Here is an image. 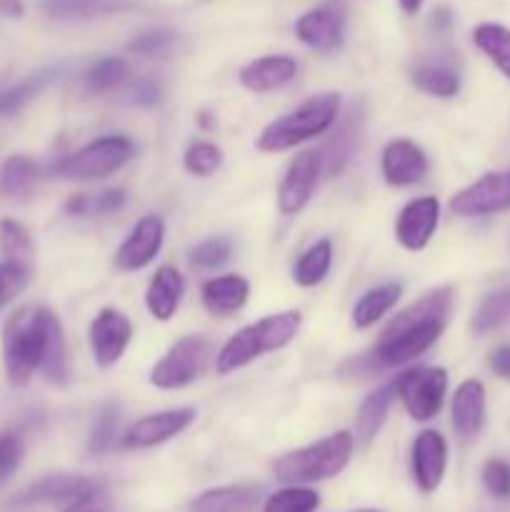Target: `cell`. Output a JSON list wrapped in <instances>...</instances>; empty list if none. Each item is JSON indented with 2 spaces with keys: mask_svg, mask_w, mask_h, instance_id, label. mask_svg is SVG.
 I'll use <instances>...</instances> for the list:
<instances>
[{
  "mask_svg": "<svg viewBox=\"0 0 510 512\" xmlns=\"http://www.w3.org/2000/svg\"><path fill=\"white\" fill-rule=\"evenodd\" d=\"M90 490H95V485L88 478H80V475H48V478L30 485L28 490H23L15 500L23 505L70 503V500L80 498Z\"/></svg>",
  "mask_w": 510,
  "mask_h": 512,
  "instance_id": "23",
  "label": "cell"
},
{
  "mask_svg": "<svg viewBox=\"0 0 510 512\" xmlns=\"http://www.w3.org/2000/svg\"><path fill=\"white\" fill-rule=\"evenodd\" d=\"M230 253H233V243H230V238L215 235V238L203 240V243H198L193 250H190V265L198 270H213L218 268V265L228 263Z\"/></svg>",
  "mask_w": 510,
  "mask_h": 512,
  "instance_id": "41",
  "label": "cell"
},
{
  "mask_svg": "<svg viewBox=\"0 0 510 512\" xmlns=\"http://www.w3.org/2000/svg\"><path fill=\"white\" fill-rule=\"evenodd\" d=\"M483 485L493 498H510V465L505 460H488L483 468Z\"/></svg>",
  "mask_w": 510,
  "mask_h": 512,
  "instance_id": "44",
  "label": "cell"
},
{
  "mask_svg": "<svg viewBox=\"0 0 510 512\" xmlns=\"http://www.w3.org/2000/svg\"><path fill=\"white\" fill-rule=\"evenodd\" d=\"M260 503V488L253 485H225L208 490L193 503V512H253Z\"/></svg>",
  "mask_w": 510,
  "mask_h": 512,
  "instance_id": "26",
  "label": "cell"
},
{
  "mask_svg": "<svg viewBox=\"0 0 510 512\" xmlns=\"http://www.w3.org/2000/svg\"><path fill=\"white\" fill-rule=\"evenodd\" d=\"M433 25H438V28H448V25H450V15H448V10L440 8L438 13H433Z\"/></svg>",
  "mask_w": 510,
  "mask_h": 512,
  "instance_id": "51",
  "label": "cell"
},
{
  "mask_svg": "<svg viewBox=\"0 0 510 512\" xmlns=\"http://www.w3.org/2000/svg\"><path fill=\"white\" fill-rule=\"evenodd\" d=\"M423 3L425 0H400V8H403L408 15H415L420 8H423Z\"/></svg>",
  "mask_w": 510,
  "mask_h": 512,
  "instance_id": "50",
  "label": "cell"
},
{
  "mask_svg": "<svg viewBox=\"0 0 510 512\" xmlns=\"http://www.w3.org/2000/svg\"><path fill=\"white\" fill-rule=\"evenodd\" d=\"M133 155L135 143L128 135H103L75 153L65 155L55 165V173L68 180H100L118 173Z\"/></svg>",
  "mask_w": 510,
  "mask_h": 512,
  "instance_id": "6",
  "label": "cell"
},
{
  "mask_svg": "<svg viewBox=\"0 0 510 512\" xmlns=\"http://www.w3.org/2000/svg\"><path fill=\"white\" fill-rule=\"evenodd\" d=\"M448 470V443L438 430H423L413 443L410 473L423 493H435Z\"/></svg>",
  "mask_w": 510,
  "mask_h": 512,
  "instance_id": "18",
  "label": "cell"
},
{
  "mask_svg": "<svg viewBox=\"0 0 510 512\" xmlns=\"http://www.w3.org/2000/svg\"><path fill=\"white\" fill-rule=\"evenodd\" d=\"M300 320L303 318H300L298 310H285V313L268 315V318H260L258 323L240 328L233 338L225 340V345L215 355L218 375H230L245 365L255 363L263 355L283 350L298 335Z\"/></svg>",
  "mask_w": 510,
  "mask_h": 512,
  "instance_id": "3",
  "label": "cell"
},
{
  "mask_svg": "<svg viewBox=\"0 0 510 512\" xmlns=\"http://www.w3.org/2000/svg\"><path fill=\"white\" fill-rule=\"evenodd\" d=\"M510 323V285L493 290L483 298V303L478 305L473 315V330L478 335L493 333L500 330L503 325Z\"/></svg>",
  "mask_w": 510,
  "mask_h": 512,
  "instance_id": "32",
  "label": "cell"
},
{
  "mask_svg": "<svg viewBox=\"0 0 510 512\" xmlns=\"http://www.w3.org/2000/svg\"><path fill=\"white\" fill-rule=\"evenodd\" d=\"M488 365L500 380H508V383H510V343L508 345H498V348L490 353Z\"/></svg>",
  "mask_w": 510,
  "mask_h": 512,
  "instance_id": "48",
  "label": "cell"
},
{
  "mask_svg": "<svg viewBox=\"0 0 510 512\" xmlns=\"http://www.w3.org/2000/svg\"><path fill=\"white\" fill-rule=\"evenodd\" d=\"M165 240V223L160 215H143L138 223L133 225V230L128 233V238L120 243V248L115 250V268L120 273H133V270L148 268L155 260V255L160 253Z\"/></svg>",
  "mask_w": 510,
  "mask_h": 512,
  "instance_id": "13",
  "label": "cell"
},
{
  "mask_svg": "<svg viewBox=\"0 0 510 512\" xmlns=\"http://www.w3.org/2000/svg\"><path fill=\"white\" fill-rule=\"evenodd\" d=\"M248 295L250 283L243 275H220V278H210L200 285V300L215 318H228V315L238 313L248 303Z\"/></svg>",
  "mask_w": 510,
  "mask_h": 512,
  "instance_id": "22",
  "label": "cell"
},
{
  "mask_svg": "<svg viewBox=\"0 0 510 512\" xmlns=\"http://www.w3.org/2000/svg\"><path fill=\"white\" fill-rule=\"evenodd\" d=\"M53 70H40V73L30 75V78H25L23 83L13 85V88L3 90L0 93V115H15L18 113L23 105H28L30 100L35 98V95L40 93V90L45 88V85L53 80Z\"/></svg>",
  "mask_w": 510,
  "mask_h": 512,
  "instance_id": "36",
  "label": "cell"
},
{
  "mask_svg": "<svg viewBox=\"0 0 510 512\" xmlns=\"http://www.w3.org/2000/svg\"><path fill=\"white\" fill-rule=\"evenodd\" d=\"M340 115V95L323 93L315 98L305 100L290 113L280 115L273 123L260 130L255 148L260 153H283V150L295 148L300 143L320 138L333 128V123Z\"/></svg>",
  "mask_w": 510,
  "mask_h": 512,
  "instance_id": "4",
  "label": "cell"
},
{
  "mask_svg": "<svg viewBox=\"0 0 510 512\" xmlns=\"http://www.w3.org/2000/svg\"><path fill=\"white\" fill-rule=\"evenodd\" d=\"M358 512H383V510H358Z\"/></svg>",
  "mask_w": 510,
  "mask_h": 512,
  "instance_id": "52",
  "label": "cell"
},
{
  "mask_svg": "<svg viewBox=\"0 0 510 512\" xmlns=\"http://www.w3.org/2000/svg\"><path fill=\"white\" fill-rule=\"evenodd\" d=\"M330 265H333V243L318 240L298 258L293 268V280L300 288H313V285L323 283L325 275L330 273Z\"/></svg>",
  "mask_w": 510,
  "mask_h": 512,
  "instance_id": "30",
  "label": "cell"
},
{
  "mask_svg": "<svg viewBox=\"0 0 510 512\" xmlns=\"http://www.w3.org/2000/svg\"><path fill=\"white\" fill-rule=\"evenodd\" d=\"M23 460V440L15 433H0V488L10 483Z\"/></svg>",
  "mask_w": 510,
  "mask_h": 512,
  "instance_id": "42",
  "label": "cell"
},
{
  "mask_svg": "<svg viewBox=\"0 0 510 512\" xmlns=\"http://www.w3.org/2000/svg\"><path fill=\"white\" fill-rule=\"evenodd\" d=\"M345 5L343 0H328L318 8L300 15L295 23V35L315 53H335L343 45Z\"/></svg>",
  "mask_w": 510,
  "mask_h": 512,
  "instance_id": "11",
  "label": "cell"
},
{
  "mask_svg": "<svg viewBox=\"0 0 510 512\" xmlns=\"http://www.w3.org/2000/svg\"><path fill=\"white\" fill-rule=\"evenodd\" d=\"M485 405H488V400H485V388L480 380H463L455 388L450 413H453V430L460 443H473L483 433Z\"/></svg>",
  "mask_w": 510,
  "mask_h": 512,
  "instance_id": "19",
  "label": "cell"
},
{
  "mask_svg": "<svg viewBox=\"0 0 510 512\" xmlns=\"http://www.w3.org/2000/svg\"><path fill=\"white\" fill-rule=\"evenodd\" d=\"M455 290L450 285L435 288L415 300L405 310H400L393 320L383 328L378 343L370 350L380 370L400 368L413 363L423 353H428L448 325L450 310H453Z\"/></svg>",
  "mask_w": 510,
  "mask_h": 512,
  "instance_id": "1",
  "label": "cell"
},
{
  "mask_svg": "<svg viewBox=\"0 0 510 512\" xmlns=\"http://www.w3.org/2000/svg\"><path fill=\"white\" fill-rule=\"evenodd\" d=\"M298 75V60L290 55H263L238 70V80L250 93H270L285 88Z\"/></svg>",
  "mask_w": 510,
  "mask_h": 512,
  "instance_id": "20",
  "label": "cell"
},
{
  "mask_svg": "<svg viewBox=\"0 0 510 512\" xmlns=\"http://www.w3.org/2000/svg\"><path fill=\"white\" fill-rule=\"evenodd\" d=\"M183 295L185 280L180 270L173 268V265H160L153 278H150L148 290H145V308L155 320L168 323L178 313Z\"/></svg>",
  "mask_w": 510,
  "mask_h": 512,
  "instance_id": "21",
  "label": "cell"
},
{
  "mask_svg": "<svg viewBox=\"0 0 510 512\" xmlns=\"http://www.w3.org/2000/svg\"><path fill=\"white\" fill-rule=\"evenodd\" d=\"M365 125V108L363 100L350 105L343 115H338V120L333 123V133L325 138V143L320 145V150H315L320 160V175L323 178H335V175L343 173L348 168V163L353 160L355 150H358L360 135H363Z\"/></svg>",
  "mask_w": 510,
  "mask_h": 512,
  "instance_id": "10",
  "label": "cell"
},
{
  "mask_svg": "<svg viewBox=\"0 0 510 512\" xmlns=\"http://www.w3.org/2000/svg\"><path fill=\"white\" fill-rule=\"evenodd\" d=\"M125 0H45L43 8L50 18H90L123 8Z\"/></svg>",
  "mask_w": 510,
  "mask_h": 512,
  "instance_id": "35",
  "label": "cell"
},
{
  "mask_svg": "<svg viewBox=\"0 0 510 512\" xmlns=\"http://www.w3.org/2000/svg\"><path fill=\"white\" fill-rule=\"evenodd\" d=\"M183 165L195 178H210L223 165V150L210 140H195L183 155Z\"/></svg>",
  "mask_w": 510,
  "mask_h": 512,
  "instance_id": "37",
  "label": "cell"
},
{
  "mask_svg": "<svg viewBox=\"0 0 510 512\" xmlns=\"http://www.w3.org/2000/svg\"><path fill=\"white\" fill-rule=\"evenodd\" d=\"M213 360V343L203 335L180 338L150 370V385L160 390H178L195 383Z\"/></svg>",
  "mask_w": 510,
  "mask_h": 512,
  "instance_id": "7",
  "label": "cell"
},
{
  "mask_svg": "<svg viewBox=\"0 0 510 512\" xmlns=\"http://www.w3.org/2000/svg\"><path fill=\"white\" fill-rule=\"evenodd\" d=\"M40 373L48 380L50 385H68L70 380V358H68V345H65V333L60 320H55L53 328H50L48 348H45L43 365H40Z\"/></svg>",
  "mask_w": 510,
  "mask_h": 512,
  "instance_id": "31",
  "label": "cell"
},
{
  "mask_svg": "<svg viewBox=\"0 0 510 512\" xmlns=\"http://www.w3.org/2000/svg\"><path fill=\"white\" fill-rule=\"evenodd\" d=\"M163 98V88L155 80H140L133 88V103L138 105H155Z\"/></svg>",
  "mask_w": 510,
  "mask_h": 512,
  "instance_id": "47",
  "label": "cell"
},
{
  "mask_svg": "<svg viewBox=\"0 0 510 512\" xmlns=\"http://www.w3.org/2000/svg\"><path fill=\"white\" fill-rule=\"evenodd\" d=\"M0 13L8 15V18H20L25 13L23 0H0Z\"/></svg>",
  "mask_w": 510,
  "mask_h": 512,
  "instance_id": "49",
  "label": "cell"
},
{
  "mask_svg": "<svg viewBox=\"0 0 510 512\" xmlns=\"http://www.w3.org/2000/svg\"><path fill=\"white\" fill-rule=\"evenodd\" d=\"M40 180V165L28 155H10L0 173V188L10 198H28Z\"/></svg>",
  "mask_w": 510,
  "mask_h": 512,
  "instance_id": "29",
  "label": "cell"
},
{
  "mask_svg": "<svg viewBox=\"0 0 510 512\" xmlns=\"http://www.w3.org/2000/svg\"><path fill=\"white\" fill-rule=\"evenodd\" d=\"M175 45H178V33L168 28H153L135 35L128 43V50L135 55H143V58H165V55L173 53Z\"/></svg>",
  "mask_w": 510,
  "mask_h": 512,
  "instance_id": "40",
  "label": "cell"
},
{
  "mask_svg": "<svg viewBox=\"0 0 510 512\" xmlns=\"http://www.w3.org/2000/svg\"><path fill=\"white\" fill-rule=\"evenodd\" d=\"M195 423V410L193 408H173L163 410V413L145 415V418L135 420L123 435V445L130 450H145L163 445L188 430Z\"/></svg>",
  "mask_w": 510,
  "mask_h": 512,
  "instance_id": "14",
  "label": "cell"
},
{
  "mask_svg": "<svg viewBox=\"0 0 510 512\" xmlns=\"http://www.w3.org/2000/svg\"><path fill=\"white\" fill-rule=\"evenodd\" d=\"M30 273H33V270L20 268V265L8 263V260L0 263V305L10 303L15 295H20L28 288Z\"/></svg>",
  "mask_w": 510,
  "mask_h": 512,
  "instance_id": "43",
  "label": "cell"
},
{
  "mask_svg": "<svg viewBox=\"0 0 510 512\" xmlns=\"http://www.w3.org/2000/svg\"><path fill=\"white\" fill-rule=\"evenodd\" d=\"M410 80L418 90L433 98H455L460 93V73L453 63L445 60H420L410 70Z\"/></svg>",
  "mask_w": 510,
  "mask_h": 512,
  "instance_id": "24",
  "label": "cell"
},
{
  "mask_svg": "<svg viewBox=\"0 0 510 512\" xmlns=\"http://www.w3.org/2000/svg\"><path fill=\"white\" fill-rule=\"evenodd\" d=\"M118 405L108 403L98 410L93 425H90L88 435V450L93 455L108 453L110 445H113L115 433H118Z\"/></svg>",
  "mask_w": 510,
  "mask_h": 512,
  "instance_id": "39",
  "label": "cell"
},
{
  "mask_svg": "<svg viewBox=\"0 0 510 512\" xmlns=\"http://www.w3.org/2000/svg\"><path fill=\"white\" fill-rule=\"evenodd\" d=\"M128 195L123 188H108L98 195H85V215H110L118 213Z\"/></svg>",
  "mask_w": 510,
  "mask_h": 512,
  "instance_id": "45",
  "label": "cell"
},
{
  "mask_svg": "<svg viewBox=\"0 0 510 512\" xmlns=\"http://www.w3.org/2000/svg\"><path fill=\"white\" fill-rule=\"evenodd\" d=\"M428 155L408 138H393L380 155V173L393 188H408L428 175Z\"/></svg>",
  "mask_w": 510,
  "mask_h": 512,
  "instance_id": "16",
  "label": "cell"
},
{
  "mask_svg": "<svg viewBox=\"0 0 510 512\" xmlns=\"http://www.w3.org/2000/svg\"><path fill=\"white\" fill-rule=\"evenodd\" d=\"M128 78V63L123 58H100L93 68L85 75V85L90 93H108V90L118 88L123 80Z\"/></svg>",
  "mask_w": 510,
  "mask_h": 512,
  "instance_id": "38",
  "label": "cell"
},
{
  "mask_svg": "<svg viewBox=\"0 0 510 512\" xmlns=\"http://www.w3.org/2000/svg\"><path fill=\"white\" fill-rule=\"evenodd\" d=\"M320 160L315 153H300L285 170L278 188V210L283 215H298L318 188Z\"/></svg>",
  "mask_w": 510,
  "mask_h": 512,
  "instance_id": "17",
  "label": "cell"
},
{
  "mask_svg": "<svg viewBox=\"0 0 510 512\" xmlns=\"http://www.w3.org/2000/svg\"><path fill=\"white\" fill-rule=\"evenodd\" d=\"M0 253L8 263L33 270V240L18 220H0Z\"/></svg>",
  "mask_w": 510,
  "mask_h": 512,
  "instance_id": "33",
  "label": "cell"
},
{
  "mask_svg": "<svg viewBox=\"0 0 510 512\" xmlns=\"http://www.w3.org/2000/svg\"><path fill=\"white\" fill-rule=\"evenodd\" d=\"M400 293H403V288H400L398 283H385V285H378V288L368 290V293H365L353 308L355 328L358 330L373 328L383 315H388L390 310L395 308V303L400 300Z\"/></svg>",
  "mask_w": 510,
  "mask_h": 512,
  "instance_id": "27",
  "label": "cell"
},
{
  "mask_svg": "<svg viewBox=\"0 0 510 512\" xmlns=\"http://www.w3.org/2000/svg\"><path fill=\"white\" fill-rule=\"evenodd\" d=\"M398 398L408 415L418 423H428L440 413L448 395L445 368H413L395 378Z\"/></svg>",
  "mask_w": 510,
  "mask_h": 512,
  "instance_id": "8",
  "label": "cell"
},
{
  "mask_svg": "<svg viewBox=\"0 0 510 512\" xmlns=\"http://www.w3.org/2000/svg\"><path fill=\"white\" fill-rule=\"evenodd\" d=\"M353 448L355 435L348 430H338L318 443L280 455L273 465V473L285 485H310L330 480L343 473L345 465L353 458Z\"/></svg>",
  "mask_w": 510,
  "mask_h": 512,
  "instance_id": "5",
  "label": "cell"
},
{
  "mask_svg": "<svg viewBox=\"0 0 510 512\" xmlns=\"http://www.w3.org/2000/svg\"><path fill=\"white\" fill-rule=\"evenodd\" d=\"M395 398H398V388H395V380H390L388 385H383V388H378L363 400L358 415H355V440L368 445L380 433Z\"/></svg>",
  "mask_w": 510,
  "mask_h": 512,
  "instance_id": "25",
  "label": "cell"
},
{
  "mask_svg": "<svg viewBox=\"0 0 510 512\" xmlns=\"http://www.w3.org/2000/svg\"><path fill=\"white\" fill-rule=\"evenodd\" d=\"M55 320L58 315L48 308H20L10 315L3 330V363L10 385L23 388L38 373Z\"/></svg>",
  "mask_w": 510,
  "mask_h": 512,
  "instance_id": "2",
  "label": "cell"
},
{
  "mask_svg": "<svg viewBox=\"0 0 510 512\" xmlns=\"http://www.w3.org/2000/svg\"><path fill=\"white\" fill-rule=\"evenodd\" d=\"M473 43L505 78L510 80V28L500 23H480L473 28Z\"/></svg>",
  "mask_w": 510,
  "mask_h": 512,
  "instance_id": "28",
  "label": "cell"
},
{
  "mask_svg": "<svg viewBox=\"0 0 510 512\" xmlns=\"http://www.w3.org/2000/svg\"><path fill=\"white\" fill-rule=\"evenodd\" d=\"M440 223V200L435 195H423L405 205L395 220V240L405 250H425L433 240Z\"/></svg>",
  "mask_w": 510,
  "mask_h": 512,
  "instance_id": "15",
  "label": "cell"
},
{
  "mask_svg": "<svg viewBox=\"0 0 510 512\" xmlns=\"http://www.w3.org/2000/svg\"><path fill=\"white\" fill-rule=\"evenodd\" d=\"M450 210L460 218H488L510 210V168L485 173L465 185L450 198Z\"/></svg>",
  "mask_w": 510,
  "mask_h": 512,
  "instance_id": "9",
  "label": "cell"
},
{
  "mask_svg": "<svg viewBox=\"0 0 510 512\" xmlns=\"http://www.w3.org/2000/svg\"><path fill=\"white\" fill-rule=\"evenodd\" d=\"M88 340L95 363L100 368H113L133 340V325H130L128 315H123L120 310L103 308L90 323Z\"/></svg>",
  "mask_w": 510,
  "mask_h": 512,
  "instance_id": "12",
  "label": "cell"
},
{
  "mask_svg": "<svg viewBox=\"0 0 510 512\" xmlns=\"http://www.w3.org/2000/svg\"><path fill=\"white\" fill-rule=\"evenodd\" d=\"M320 495L305 485H288L263 503V512H315Z\"/></svg>",
  "mask_w": 510,
  "mask_h": 512,
  "instance_id": "34",
  "label": "cell"
},
{
  "mask_svg": "<svg viewBox=\"0 0 510 512\" xmlns=\"http://www.w3.org/2000/svg\"><path fill=\"white\" fill-rule=\"evenodd\" d=\"M63 512H113V503H110L108 495L100 493V490L95 488L90 490V493L65 503Z\"/></svg>",
  "mask_w": 510,
  "mask_h": 512,
  "instance_id": "46",
  "label": "cell"
}]
</instances>
